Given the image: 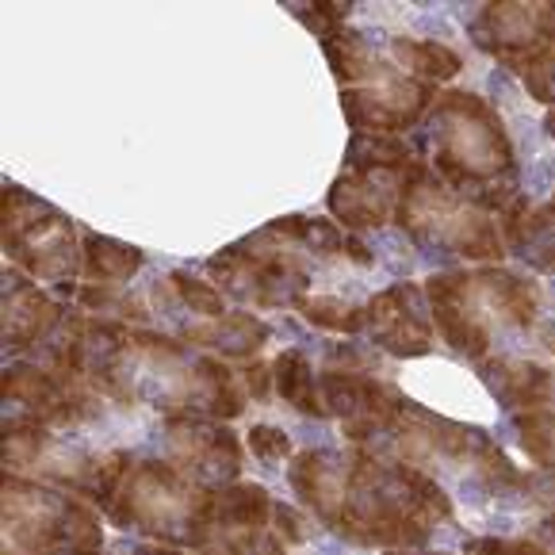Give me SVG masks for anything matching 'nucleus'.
<instances>
[{"mask_svg": "<svg viewBox=\"0 0 555 555\" xmlns=\"http://www.w3.org/2000/svg\"><path fill=\"white\" fill-rule=\"evenodd\" d=\"M287 487L322 529L357 547L410 552L452 521V499L434 475L367 449L295 452Z\"/></svg>", "mask_w": 555, "mask_h": 555, "instance_id": "1", "label": "nucleus"}, {"mask_svg": "<svg viewBox=\"0 0 555 555\" xmlns=\"http://www.w3.org/2000/svg\"><path fill=\"white\" fill-rule=\"evenodd\" d=\"M104 514L115 529L142 540L180 552H204L219 525V490L189 479L169 460H139Z\"/></svg>", "mask_w": 555, "mask_h": 555, "instance_id": "2", "label": "nucleus"}, {"mask_svg": "<svg viewBox=\"0 0 555 555\" xmlns=\"http://www.w3.org/2000/svg\"><path fill=\"white\" fill-rule=\"evenodd\" d=\"M437 169L452 189L472 196L479 207H506L509 184L502 172H514V150L499 115L472 92H449L437 104Z\"/></svg>", "mask_w": 555, "mask_h": 555, "instance_id": "3", "label": "nucleus"}, {"mask_svg": "<svg viewBox=\"0 0 555 555\" xmlns=\"http://www.w3.org/2000/svg\"><path fill=\"white\" fill-rule=\"evenodd\" d=\"M4 555H104V525L85 499L4 472Z\"/></svg>", "mask_w": 555, "mask_h": 555, "instance_id": "4", "label": "nucleus"}, {"mask_svg": "<svg viewBox=\"0 0 555 555\" xmlns=\"http://www.w3.org/2000/svg\"><path fill=\"white\" fill-rule=\"evenodd\" d=\"M4 254L31 276L74 292L77 245L74 222L50 204H39L24 189H4Z\"/></svg>", "mask_w": 555, "mask_h": 555, "instance_id": "5", "label": "nucleus"}, {"mask_svg": "<svg viewBox=\"0 0 555 555\" xmlns=\"http://www.w3.org/2000/svg\"><path fill=\"white\" fill-rule=\"evenodd\" d=\"M162 460L180 467L189 479L219 490L242 475V441L227 422H215V417H165Z\"/></svg>", "mask_w": 555, "mask_h": 555, "instance_id": "6", "label": "nucleus"}, {"mask_svg": "<svg viewBox=\"0 0 555 555\" xmlns=\"http://www.w3.org/2000/svg\"><path fill=\"white\" fill-rule=\"evenodd\" d=\"M434 89L414 77H395L384 74L376 85H364V89H345L341 107L345 119H349L352 131L364 134H399L406 131L410 122L429 107Z\"/></svg>", "mask_w": 555, "mask_h": 555, "instance_id": "7", "label": "nucleus"}, {"mask_svg": "<svg viewBox=\"0 0 555 555\" xmlns=\"http://www.w3.org/2000/svg\"><path fill=\"white\" fill-rule=\"evenodd\" d=\"M367 330L391 357H425L434 330L422 314V292L414 284H395L367 302Z\"/></svg>", "mask_w": 555, "mask_h": 555, "instance_id": "8", "label": "nucleus"}, {"mask_svg": "<svg viewBox=\"0 0 555 555\" xmlns=\"http://www.w3.org/2000/svg\"><path fill=\"white\" fill-rule=\"evenodd\" d=\"M429 302H434V322L441 330V337L464 357H482L490 345L482 322L467 307V292H472V280L456 276V272H441V276H429L425 284Z\"/></svg>", "mask_w": 555, "mask_h": 555, "instance_id": "9", "label": "nucleus"}, {"mask_svg": "<svg viewBox=\"0 0 555 555\" xmlns=\"http://www.w3.org/2000/svg\"><path fill=\"white\" fill-rule=\"evenodd\" d=\"M57 326V307L20 272H4V349L20 352L47 345Z\"/></svg>", "mask_w": 555, "mask_h": 555, "instance_id": "10", "label": "nucleus"}, {"mask_svg": "<svg viewBox=\"0 0 555 555\" xmlns=\"http://www.w3.org/2000/svg\"><path fill=\"white\" fill-rule=\"evenodd\" d=\"M482 384L494 391V399L506 402L514 410H540L552 406L555 384L544 367L525 364V360H490L482 364Z\"/></svg>", "mask_w": 555, "mask_h": 555, "instance_id": "11", "label": "nucleus"}, {"mask_svg": "<svg viewBox=\"0 0 555 555\" xmlns=\"http://www.w3.org/2000/svg\"><path fill=\"white\" fill-rule=\"evenodd\" d=\"M330 211L349 230H376L387 222L391 204H387V192L376 184V172L345 169L330 189Z\"/></svg>", "mask_w": 555, "mask_h": 555, "instance_id": "12", "label": "nucleus"}, {"mask_svg": "<svg viewBox=\"0 0 555 555\" xmlns=\"http://www.w3.org/2000/svg\"><path fill=\"white\" fill-rule=\"evenodd\" d=\"M184 341L207 345V349L222 352V357H254L264 341H269V326L254 314H227V319L211 322V326H189Z\"/></svg>", "mask_w": 555, "mask_h": 555, "instance_id": "13", "label": "nucleus"}, {"mask_svg": "<svg viewBox=\"0 0 555 555\" xmlns=\"http://www.w3.org/2000/svg\"><path fill=\"white\" fill-rule=\"evenodd\" d=\"M81 269L96 287H119L142 269V249L122 245L104 234H85L81 242Z\"/></svg>", "mask_w": 555, "mask_h": 555, "instance_id": "14", "label": "nucleus"}, {"mask_svg": "<svg viewBox=\"0 0 555 555\" xmlns=\"http://www.w3.org/2000/svg\"><path fill=\"white\" fill-rule=\"evenodd\" d=\"M272 387L284 402H292L302 417H330L319 395V376H314L311 360L299 349H284L272 364Z\"/></svg>", "mask_w": 555, "mask_h": 555, "instance_id": "15", "label": "nucleus"}, {"mask_svg": "<svg viewBox=\"0 0 555 555\" xmlns=\"http://www.w3.org/2000/svg\"><path fill=\"white\" fill-rule=\"evenodd\" d=\"M276 499L261 482H230L219 487V514H215V532L219 529H269Z\"/></svg>", "mask_w": 555, "mask_h": 555, "instance_id": "16", "label": "nucleus"}, {"mask_svg": "<svg viewBox=\"0 0 555 555\" xmlns=\"http://www.w3.org/2000/svg\"><path fill=\"white\" fill-rule=\"evenodd\" d=\"M391 50L402 66L414 74V81H449L460 74V54L449 50L444 42H429V39H391Z\"/></svg>", "mask_w": 555, "mask_h": 555, "instance_id": "17", "label": "nucleus"}, {"mask_svg": "<svg viewBox=\"0 0 555 555\" xmlns=\"http://www.w3.org/2000/svg\"><path fill=\"white\" fill-rule=\"evenodd\" d=\"M414 165L410 146L399 134H364L352 131V142L345 150V169L349 172H376V169H402Z\"/></svg>", "mask_w": 555, "mask_h": 555, "instance_id": "18", "label": "nucleus"}, {"mask_svg": "<svg viewBox=\"0 0 555 555\" xmlns=\"http://www.w3.org/2000/svg\"><path fill=\"white\" fill-rule=\"evenodd\" d=\"M479 287H487V299L490 307H499L506 319H514L517 326H529L532 314H537V292H532L525 280L509 276V272H479V280H475Z\"/></svg>", "mask_w": 555, "mask_h": 555, "instance_id": "19", "label": "nucleus"}, {"mask_svg": "<svg viewBox=\"0 0 555 555\" xmlns=\"http://www.w3.org/2000/svg\"><path fill=\"white\" fill-rule=\"evenodd\" d=\"M307 322L319 330H337V334H357L367 326V311L360 307H345L341 299H307L302 302Z\"/></svg>", "mask_w": 555, "mask_h": 555, "instance_id": "20", "label": "nucleus"}, {"mask_svg": "<svg viewBox=\"0 0 555 555\" xmlns=\"http://www.w3.org/2000/svg\"><path fill=\"white\" fill-rule=\"evenodd\" d=\"M172 287H177L180 302L192 307V314H204V319H211V322L227 319V299H222V292L215 284H207V280H199V276H189V272H172Z\"/></svg>", "mask_w": 555, "mask_h": 555, "instance_id": "21", "label": "nucleus"}, {"mask_svg": "<svg viewBox=\"0 0 555 555\" xmlns=\"http://www.w3.org/2000/svg\"><path fill=\"white\" fill-rule=\"evenodd\" d=\"M245 444L254 452L257 464L264 467H276V464H292V437L280 429V425H269V422H257L249 434H245Z\"/></svg>", "mask_w": 555, "mask_h": 555, "instance_id": "22", "label": "nucleus"}, {"mask_svg": "<svg viewBox=\"0 0 555 555\" xmlns=\"http://www.w3.org/2000/svg\"><path fill=\"white\" fill-rule=\"evenodd\" d=\"M521 77H525V89H529L540 104H555V47L525 57Z\"/></svg>", "mask_w": 555, "mask_h": 555, "instance_id": "23", "label": "nucleus"}, {"mask_svg": "<svg viewBox=\"0 0 555 555\" xmlns=\"http://www.w3.org/2000/svg\"><path fill=\"white\" fill-rule=\"evenodd\" d=\"M314 12L307 9H295V16H299V24H307L314 35H322V42L334 39V35H341L345 27V16H349L352 4H334V0H322V4H311Z\"/></svg>", "mask_w": 555, "mask_h": 555, "instance_id": "24", "label": "nucleus"}, {"mask_svg": "<svg viewBox=\"0 0 555 555\" xmlns=\"http://www.w3.org/2000/svg\"><path fill=\"white\" fill-rule=\"evenodd\" d=\"M464 552L472 555H547L540 540L529 537H479V540H467Z\"/></svg>", "mask_w": 555, "mask_h": 555, "instance_id": "25", "label": "nucleus"}, {"mask_svg": "<svg viewBox=\"0 0 555 555\" xmlns=\"http://www.w3.org/2000/svg\"><path fill=\"white\" fill-rule=\"evenodd\" d=\"M302 242L311 245L314 254H341L345 249V234L330 219H307V234H302Z\"/></svg>", "mask_w": 555, "mask_h": 555, "instance_id": "26", "label": "nucleus"}, {"mask_svg": "<svg viewBox=\"0 0 555 555\" xmlns=\"http://www.w3.org/2000/svg\"><path fill=\"white\" fill-rule=\"evenodd\" d=\"M242 376H245V391L254 395L257 402H264L272 395V367L269 364H249Z\"/></svg>", "mask_w": 555, "mask_h": 555, "instance_id": "27", "label": "nucleus"}, {"mask_svg": "<svg viewBox=\"0 0 555 555\" xmlns=\"http://www.w3.org/2000/svg\"><path fill=\"white\" fill-rule=\"evenodd\" d=\"M345 254H349L357 264H372V261H376V257H372V249H367V245L360 242V237H352V234L345 237Z\"/></svg>", "mask_w": 555, "mask_h": 555, "instance_id": "28", "label": "nucleus"}, {"mask_svg": "<svg viewBox=\"0 0 555 555\" xmlns=\"http://www.w3.org/2000/svg\"><path fill=\"white\" fill-rule=\"evenodd\" d=\"M384 555H449V552H417V547H410V552H384Z\"/></svg>", "mask_w": 555, "mask_h": 555, "instance_id": "29", "label": "nucleus"}, {"mask_svg": "<svg viewBox=\"0 0 555 555\" xmlns=\"http://www.w3.org/2000/svg\"><path fill=\"white\" fill-rule=\"evenodd\" d=\"M547 131L555 134V107H552V112H547Z\"/></svg>", "mask_w": 555, "mask_h": 555, "instance_id": "30", "label": "nucleus"}]
</instances>
